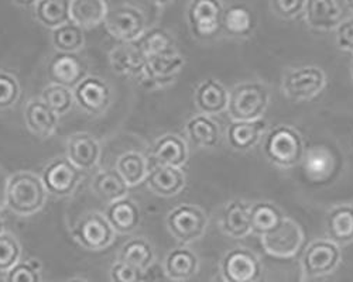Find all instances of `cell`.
<instances>
[{"label": "cell", "mask_w": 353, "mask_h": 282, "mask_svg": "<svg viewBox=\"0 0 353 282\" xmlns=\"http://www.w3.org/2000/svg\"><path fill=\"white\" fill-rule=\"evenodd\" d=\"M263 151L274 165L290 168L303 160L304 143L297 130L281 124L272 129L264 137Z\"/></svg>", "instance_id": "6da1fadb"}, {"label": "cell", "mask_w": 353, "mask_h": 282, "mask_svg": "<svg viewBox=\"0 0 353 282\" xmlns=\"http://www.w3.org/2000/svg\"><path fill=\"white\" fill-rule=\"evenodd\" d=\"M46 186L40 178L28 173H20L10 178L6 191V204L20 216L33 215L46 202Z\"/></svg>", "instance_id": "7a4b0ae2"}, {"label": "cell", "mask_w": 353, "mask_h": 282, "mask_svg": "<svg viewBox=\"0 0 353 282\" xmlns=\"http://www.w3.org/2000/svg\"><path fill=\"white\" fill-rule=\"evenodd\" d=\"M269 106V91L261 83H241L229 95L228 111L233 122L259 120Z\"/></svg>", "instance_id": "3957f363"}, {"label": "cell", "mask_w": 353, "mask_h": 282, "mask_svg": "<svg viewBox=\"0 0 353 282\" xmlns=\"http://www.w3.org/2000/svg\"><path fill=\"white\" fill-rule=\"evenodd\" d=\"M261 243L270 256L276 259H291L303 247L304 233L297 221L284 217L274 230L261 237Z\"/></svg>", "instance_id": "277c9868"}, {"label": "cell", "mask_w": 353, "mask_h": 282, "mask_svg": "<svg viewBox=\"0 0 353 282\" xmlns=\"http://www.w3.org/2000/svg\"><path fill=\"white\" fill-rule=\"evenodd\" d=\"M167 224L170 233L176 240L191 243L203 235L208 224V217L198 206L183 205L170 212Z\"/></svg>", "instance_id": "5b68a950"}, {"label": "cell", "mask_w": 353, "mask_h": 282, "mask_svg": "<svg viewBox=\"0 0 353 282\" xmlns=\"http://www.w3.org/2000/svg\"><path fill=\"white\" fill-rule=\"evenodd\" d=\"M223 6L216 0H195L188 9L192 34L199 40L212 39L222 28Z\"/></svg>", "instance_id": "8992f818"}, {"label": "cell", "mask_w": 353, "mask_h": 282, "mask_svg": "<svg viewBox=\"0 0 353 282\" xmlns=\"http://www.w3.org/2000/svg\"><path fill=\"white\" fill-rule=\"evenodd\" d=\"M325 74L318 67H301L290 71L283 80V91L291 99L305 100L325 88Z\"/></svg>", "instance_id": "52a82bcc"}, {"label": "cell", "mask_w": 353, "mask_h": 282, "mask_svg": "<svg viewBox=\"0 0 353 282\" xmlns=\"http://www.w3.org/2000/svg\"><path fill=\"white\" fill-rule=\"evenodd\" d=\"M341 263V250L330 240H316L308 246L303 257L307 276L318 278L330 275Z\"/></svg>", "instance_id": "ba28073f"}, {"label": "cell", "mask_w": 353, "mask_h": 282, "mask_svg": "<svg viewBox=\"0 0 353 282\" xmlns=\"http://www.w3.org/2000/svg\"><path fill=\"white\" fill-rule=\"evenodd\" d=\"M261 263L248 248H233L222 260V278L226 282H257Z\"/></svg>", "instance_id": "9c48e42d"}, {"label": "cell", "mask_w": 353, "mask_h": 282, "mask_svg": "<svg viewBox=\"0 0 353 282\" xmlns=\"http://www.w3.org/2000/svg\"><path fill=\"white\" fill-rule=\"evenodd\" d=\"M144 17L140 10L119 6L108 12L105 25L109 34L122 43H134L144 32Z\"/></svg>", "instance_id": "30bf717a"}, {"label": "cell", "mask_w": 353, "mask_h": 282, "mask_svg": "<svg viewBox=\"0 0 353 282\" xmlns=\"http://www.w3.org/2000/svg\"><path fill=\"white\" fill-rule=\"evenodd\" d=\"M75 240L88 250H103L113 241L114 230L101 213H90L74 228Z\"/></svg>", "instance_id": "8fae6325"}, {"label": "cell", "mask_w": 353, "mask_h": 282, "mask_svg": "<svg viewBox=\"0 0 353 282\" xmlns=\"http://www.w3.org/2000/svg\"><path fill=\"white\" fill-rule=\"evenodd\" d=\"M81 178L78 169L68 158H58L48 164L43 173V184L46 189L55 196L71 195Z\"/></svg>", "instance_id": "7c38bea8"}, {"label": "cell", "mask_w": 353, "mask_h": 282, "mask_svg": "<svg viewBox=\"0 0 353 282\" xmlns=\"http://www.w3.org/2000/svg\"><path fill=\"white\" fill-rule=\"evenodd\" d=\"M86 64L81 56L71 52H57L48 64V78L54 85L77 88L85 79Z\"/></svg>", "instance_id": "4fadbf2b"}, {"label": "cell", "mask_w": 353, "mask_h": 282, "mask_svg": "<svg viewBox=\"0 0 353 282\" xmlns=\"http://www.w3.org/2000/svg\"><path fill=\"white\" fill-rule=\"evenodd\" d=\"M307 23L316 30H332L343 23L346 6L335 0H310L305 2Z\"/></svg>", "instance_id": "5bb4252c"}, {"label": "cell", "mask_w": 353, "mask_h": 282, "mask_svg": "<svg viewBox=\"0 0 353 282\" xmlns=\"http://www.w3.org/2000/svg\"><path fill=\"white\" fill-rule=\"evenodd\" d=\"M75 99L85 111L99 115L110 103V89L102 79L88 76L75 88Z\"/></svg>", "instance_id": "9a60e30c"}, {"label": "cell", "mask_w": 353, "mask_h": 282, "mask_svg": "<svg viewBox=\"0 0 353 282\" xmlns=\"http://www.w3.org/2000/svg\"><path fill=\"white\" fill-rule=\"evenodd\" d=\"M185 61L180 55H167V56H152L147 58L141 78L152 85H165L172 82L175 76L180 74Z\"/></svg>", "instance_id": "2e32d148"}, {"label": "cell", "mask_w": 353, "mask_h": 282, "mask_svg": "<svg viewBox=\"0 0 353 282\" xmlns=\"http://www.w3.org/2000/svg\"><path fill=\"white\" fill-rule=\"evenodd\" d=\"M99 154V144L90 134L78 133L68 140V160L78 169H91L95 166Z\"/></svg>", "instance_id": "e0dca14e"}, {"label": "cell", "mask_w": 353, "mask_h": 282, "mask_svg": "<svg viewBox=\"0 0 353 282\" xmlns=\"http://www.w3.org/2000/svg\"><path fill=\"white\" fill-rule=\"evenodd\" d=\"M152 157L157 162V166L179 168L185 164L188 151L184 140H181L179 135L167 134L157 141L153 147Z\"/></svg>", "instance_id": "ac0fdd59"}, {"label": "cell", "mask_w": 353, "mask_h": 282, "mask_svg": "<svg viewBox=\"0 0 353 282\" xmlns=\"http://www.w3.org/2000/svg\"><path fill=\"white\" fill-rule=\"evenodd\" d=\"M250 209L252 205L243 201L229 202L222 213V228L225 233L233 239H242L248 236L252 232Z\"/></svg>", "instance_id": "d6986e66"}, {"label": "cell", "mask_w": 353, "mask_h": 282, "mask_svg": "<svg viewBox=\"0 0 353 282\" xmlns=\"http://www.w3.org/2000/svg\"><path fill=\"white\" fill-rule=\"evenodd\" d=\"M266 120L259 119L253 122H232L228 129V141L232 149L246 151L254 147L266 130Z\"/></svg>", "instance_id": "ffe728a7"}, {"label": "cell", "mask_w": 353, "mask_h": 282, "mask_svg": "<svg viewBox=\"0 0 353 282\" xmlns=\"http://www.w3.org/2000/svg\"><path fill=\"white\" fill-rule=\"evenodd\" d=\"M254 24L256 21L252 10L242 3H233L223 9L222 30L230 37L250 36Z\"/></svg>", "instance_id": "44dd1931"}, {"label": "cell", "mask_w": 353, "mask_h": 282, "mask_svg": "<svg viewBox=\"0 0 353 282\" xmlns=\"http://www.w3.org/2000/svg\"><path fill=\"white\" fill-rule=\"evenodd\" d=\"M327 235L336 246L353 241V206L342 205L328 213Z\"/></svg>", "instance_id": "7402d4cb"}, {"label": "cell", "mask_w": 353, "mask_h": 282, "mask_svg": "<svg viewBox=\"0 0 353 282\" xmlns=\"http://www.w3.org/2000/svg\"><path fill=\"white\" fill-rule=\"evenodd\" d=\"M149 186L161 196H172L185 186V175L180 168L156 166L147 177Z\"/></svg>", "instance_id": "603a6c76"}, {"label": "cell", "mask_w": 353, "mask_h": 282, "mask_svg": "<svg viewBox=\"0 0 353 282\" xmlns=\"http://www.w3.org/2000/svg\"><path fill=\"white\" fill-rule=\"evenodd\" d=\"M195 100L203 113L214 115V113H221L228 107L229 95L222 83L211 78L205 80L196 89Z\"/></svg>", "instance_id": "cb8c5ba5"}, {"label": "cell", "mask_w": 353, "mask_h": 282, "mask_svg": "<svg viewBox=\"0 0 353 282\" xmlns=\"http://www.w3.org/2000/svg\"><path fill=\"white\" fill-rule=\"evenodd\" d=\"M105 217L113 230L119 233H130L139 226L140 210L133 201L119 199L108 208Z\"/></svg>", "instance_id": "d4e9b609"}, {"label": "cell", "mask_w": 353, "mask_h": 282, "mask_svg": "<svg viewBox=\"0 0 353 282\" xmlns=\"http://www.w3.org/2000/svg\"><path fill=\"white\" fill-rule=\"evenodd\" d=\"M71 21L81 28H91L108 16V5L102 0H74L70 5Z\"/></svg>", "instance_id": "484cf974"}, {"label": "cell", "mask_w": 353, "mask_h": 282, "mask_svg": "<svg viewBox=\"0 0 353 282\" xmlns=\"http://www.w3.org/2000/svg\"><path fill=\"white\" fill-rule=\"evenodd\" d=\"M134 44L141 51V54L145 56V58H152V56L175 55L172 37L165 30L159 27L143 33L140 39L134 41Z\"/></svg>", "instance_id": "4316f807"}, {"label": "cell", "mask_w": 353, "mask_h": 282, "mask_svg": "<svg viewBox=\"0 0 353 282\" xmlns=\"http://www.w3.org/2000/svg\"><path fill=\"white\" fill-rule=\"evenodd\" d=\"M26 122L28 129L40 137H48L58 124V115L44 103L33 100L26 109Z\"/></svg>", "instance_id": "83f0119b"}, {"label": "cell", "mask_w": 353, "mask_h": 282, "mask_svg": "<svg viewBox=\"0 0 353 282\" xmlns=\"http://www.w3.org/2000/svg\"><path fill=\"white\" fill-rule=\"evenodd\" d=\"M147 58L134 43H125L110 54V63L114 71L129 75H141Z\"/></svg>", "instance_id": "f1b7e54d"}, {"label": "cell", "mask_w": 353, "mask_h": 282, "mask_svg": "<svg viewBox=\"0 0 353 282\" xmlns=\"http://www.w3.org/2000/svg\"><path fill=\"white\" fill-rule=\"evenodd\" d=\"M284 219L281 210L270 202H257L250 209V229L252 233L264 236L274 230Z\"/></svg>", "instance_id": "f546056e"}, {"label": "cell", "mask_w": 353, "mask_h": 282, "mask_svg": "<svg viewBox=\"0 0 353 282\" xmlns=\"http://www.w3.org/2000/svg\"><path fill=\"white\" fill-rule=\"evenodd\" d=\"M198 270V257L188 248H175L165 261V272L174 281L191 278Z\"/></svg>", "instance_id": "4dcf8cb0"}, {"label": "cell", "mask_w": 353, "mask_h": 282, "mask_svg": "<svg viewBox=\"0 0 353 282\" xmlns=\"http://www.w3.org/2000/svg\"><path fill=\"white\" fill-rule=\"evenodd\" d=\"M70 5L67 0H41L36 3V16L41 24L55 30L71 21Z\"/></svg>", "instance_id": "1f68e13d"}, {"label": "cell", "mask_w": 353, "mask_h": 282, "mask_svg": "<svg viewBox=\"0 0 353 282\" xmlns=\"http://www.w3.org/2000/svg\"><path fill=\"white\" fill-rule=\"evenodd\" d=\"M304 168L310 180L319 182L331 177V173L335 168V161L330 150L323 147H312L305 154Z\"/></svg>", "instance_id": "d6a6232c"}, {"label": "cell", "mask_w": 353, "mask_h": 282, "mask_svg": "<svg viewBox=\"0 0 353 282\" xmlns=\"http://www.w3.org/2000/svg\"><path fill=\"white\" fill-rule=\"evenodd\" d=\"M92 188L101 199L113 204L116 201L123 199L129 185L125 182L122 175L117 173V169H112V171L101 173L95 178Z\"/></svg>", "instance_id": "836d02e7"}, {"label": "cell", "mask_w": 353, "mask_h": 282, "mask_svg": "<svg viewBox=\"0 0 353 282\" xmlns=\"http://www.w3.org/2000/svg\"><path fill=\"white\" fill-rule=\"evenodd\" d=\"M187 133L194 144L199 147H215L219 141V129L207 116H196L187 124Z\"/></svg>", "instance_id": "e575fe53"}, {"label": "cell", "mask_w": 353, "mask_h": 282, "mask_svg": "<svg viewBox=\"0 0 353 282\" xmlns=\"http://www.w3.org/2000/svg\"><path fill=\"white\" fill-rule=\"evenodd\" d=\"M154 259V252L152 246L141 240V239H134L128 241L122 251H121V256H119V261L129 264L134 268H139L141 271L147 270Z\"/></svg>", "instance_id": "d590c367"}, {"label": "cell", "mask_w": 353, "mask_h": 282, "mask_svg": "<svg viewBox=\"0 0 353 282\" xmlns=\"http://www.w3.org/2000/svg\"><path fill=\"white\" fill-rule=\"evenodd\" d=\"M52 41L58 52L75 54L83 45L82 28L75 23L70 21L61 27H58L52 33Z\"/></svg>", "instance_id": "8d00e7d4"}, {"label": "cell", "mask_w": 353, "mask_h": 282, "mask_svg": "<svg viewBox=\"0 0 353 282\" xmlns=\"http://www.w3.org/2000/svg\"><path fill=\"white\" fill-rule=\"evenodd\" d=\"M117 173L122 175L128 185H136L144 180L147 174V164L143 155L128 153L117 161Z\"/></svg>", "instance_id": "74e56055"}, {"label": "cell", "mask_w": 353, "mask_h": 282, "mask_svg": "<svg viewBox=\"0 0 353 282\" xmlns=\"http://www.w3.org/2000/svg\"><path fill=\"white\" fill-rule=\"evenodd\" d=\"M43 102L55 115H64L72 107V94L61 85H50L43 92Z\"/></svg>", "instance_id": "f35d334b"}, {"label": "cell", "mask_w": 353, "mask_h": 282, "mask_svg": "<svg viewBox=\"0 0 353 282\" xmlns=\"http://www.w3.org/2000/svg\"><path fill=\"white\" fill-rule=\"evenodd\" d=\"M20 257V246L12 235H0V271H10Z\"/></svg>", "instance_id": "ab89813d"}, {"label": "cell", "mask_w": 353, "mask_h": 282, "mask_svg": "<svg viewBox=\"0 0 353 282\" xmlns=\"http://www.w3.org/2000/svg\"><path fill=\"white\" fill-rule=\"evenodd\" d=\"M40 264L34 260L17 263L6 274V282H40Z\"/></svg>", "instance_id": "60d3db41"}, {"label": "cell", "mask_w": 353, "mask_h": 282, "mask_svg": "<svg viewBox=\"0 0 353 282\" xmlns=\"http://www.w3.org/2000/svg\"><path fill=\"white\" fill-rule=\"evenodd\" d=\"M20 94L17 80L9 74H0V109L10 107L16 103Z\"/></svg>", "instance_id": "b9f144b4"}, {"label": "cell", "mask_w": 353, "mask_h": 282, "mask_svg": "<svg viewBox=\"0 0 353 282\" xmlns=\"http://www.w3.org/2000/svg\"><path fill=\"white\" fill-rule=\"evenodd\" d=\"M110 278L113 282H143V271L134 268L122 261L113 264L110 270Z\"/></svg>", "instance_id": "7bdbcfd3"}, {"label": "cell", "mask_w": 353, "mask_h": 282, "mask_svg": "<svg viewBox=\"0 0 353 282\" xmlns=\"http://www.w3.org/2000/svg\"><path fill=\"white\" fill-rule=\"evenodd\" d=\"M272 9L283 19H292L305 9V2H303V0H291V2L276 0V2H272Z\"/></svg>", "instance_id": "ee69618b"}, {"label": "cell", "mask_w": 353, "mask_h": 282, "mask_svg": "<svg viewBox=\"0 0 353 282\" xmlns=\"http://www.w3.org/2000/svg\"><path fill=\"white\" fill-rule=\"evenodd\" d=\"M336 44L341 50L353 52V19L343 21L336 30Z\"/></svg>", "instance_id": "f6af8a7d"}, {"label": "cell", "mask_w": 353, "mask_h": 282, "mask_svg": "<svg viewBox=\"0 0 353 282\" xmlns=\"http://www.w3.org/2000/svg\"><path fill=\"white\" fill-rule=\"evenodd\" d=\"M343 3H345V6H346L347 10L353 12V0H349V2H343Z\"/></svg>", "instance_id": "bcb514c9"}, {"label": "cell", "mask_w": 353, "mask_h": 282, "mask_svg": "<svg viewBox=\"0 0 353 282\" xmlns=\"http://www.w3.org/2000/svg\"><path fill=\"white\" fill-rule=\"evenodd\" d=\"M0 235H3V221L0 219Z\"/></svg>", "instance_id": "7dc6e473"}, {"label": "cell", "mask_w": 353, "mask_h": 282, "mask_svg": "<svg viewBox=\"0 0 353 282\" xmlns=\"http://www.w3.org/2000/svg\"><path fill=\"white\" fill-rule=\"evenodd\" d=\"M67 282H85V281H82V279H70V281H67Z\"/></svg>", "instance_id": "c3c4849f"}, {"label": "cell", "mask_w": 353, "mask_h": 282, "mask_svg": "<svg viewBox=\"0 0 353 282\" xmlns=\"http://www.w3.org/2000/svg\"><path fill=\"white\" fill-rule=\"evenodd\" d=\"M215 282H226V281H225L223 278H216V279H215Z\"/></svg>", "instance_id": "681fc988"}, {"label": "cell", "mask_w": 353, "mask_h": 282, "mask_svg": "<svg viewBox=\"0 0 353 282\" xmlns=\"http://www.w3.org/2000/svg\"><path fill=\"white\" fill-rule=\"evenodd\" d=\"M350 71H352V76H353V60H352V65H350Z\"/></svg>", "instance_id": "f907efd6"}]
</instances>
